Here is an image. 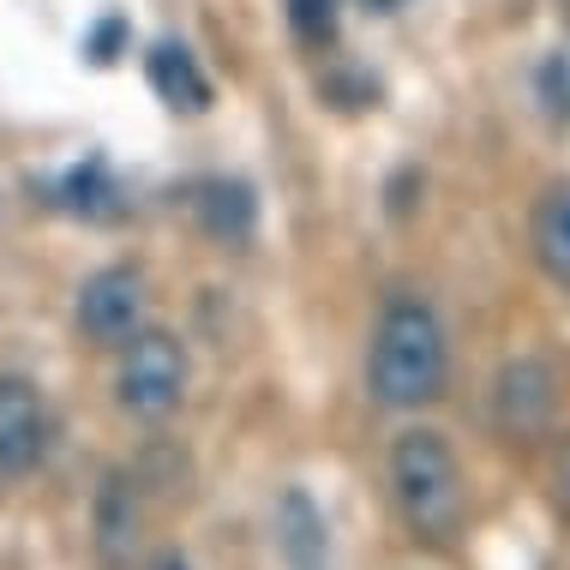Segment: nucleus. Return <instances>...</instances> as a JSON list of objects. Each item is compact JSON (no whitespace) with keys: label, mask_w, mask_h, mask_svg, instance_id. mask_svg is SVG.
Wrapping results in <instances>:
<instances>
[{"label":"nucleus","mask_w":570,"mask_h":570,"mask_svg":"<svg viewBox=\"0 0 570 570\" xmlns=\"http://www.w3.org/2000/svg\"><path fill=\"white\" fill-rule=\"evenodd\" d=\"M276 541L288 552V570H325V517H318V504L301 487L276 511Z\"/></svg>","instance_id":"nucleus-8"},{"label":"nucleus","mask_w":570,"mask_h":570,"mask_svg":"<svg viewBox=\"0 0 570 570\" xmlns=\"http://www.w3.org/2000/svg\"><path fill=\"white\" fill-rule=\"evenodd\" d=\"M85 49H90V60H115V49H120V19L97 24V37H90Z\"/></svg>","instance_id":"nucleus-14"},{"label":"nucleus","mask_w":570,"mask_h":570,"mask_svg":"<svg viewBox=\"0 0 570 570\" xmlns=\"http://www.w3.org/2000/svg\"><path fill=\"white\" fill-rule=\"evenodd\" d=\"M132 529H138V517L127 504V481H109V487H102V504H97V547H102V559H109V564L132 559Z\"/></svg>","instance_id":"nucleus-11"},{"label":"nucleus","mask_w":570,"mask_h":570,"mask_svg":"<svg viewBox=\"0 0 570 570\" xmlns=\"http://www.w3.org/2000/svg\"><path fill=\"white\" fill-rule=\"evenodd\" d=\"M187 391V354H180L175 336L163 331H138L127 343V366H120V403L145 421H157L180 403Z\"/></svg>","instance_id":"nucleus-3"},{"label":"nucleus","mask_w":570,"mask_h":570,"mask_svg":"<svg viewBox=\"0 0 570 570\" xmlns=\"http://www.w3.org/2000/svg\"><path fill=\"white\" fill-rule=\"evenodd\" d=\"M391 487L403 504L409 529L426 541H451L462 522V469L451 456V444L426 426H414L391 444Z\"/></svg>","instance_id":"nucleus-2"},{"label":"nucleus","mask_w":570,"mask_h":570,"mask_svg":"<svg viewBox=\"0 0 570 570\" xmlns=\"http://www.w3.org/2000/svg\"><path fill=\"white\" fill-rule=\"evenodd\" d=\"M366 384L384 409H421L444 396V331L421 301H396L373 331Z\"/></svg>","instance_id":"nucleus-1"},{"label":"nucleus","mask_w":570,"mask_h":570,"mask_svg":"<svg viewBox=\"0 0 570 570\" xmlns=\"http://www.w3.org/2000/svg\"><path fill=\"white\" fill-rule=\"evenodd\" d=\"M361 7H373V12H391V7H403V0H361Z\"/></svg>","instance_id":"nucleus-15"},{"label":"nucleus","mask_w":570,"mask_h":570,"mask_svg":"<svg viewBox=\"0 0 570 570\" xmlns=\"http://www.w3.org/2000/svg\"><path fill=\"white\" fill-rule=\"evenodd\" d=\"M157 570H187V559H163Z\"/></svg>","instance_id":"nucleus-16"},{"label":"nucleus","mask_w":570,"mask_h":570,"mask_svg":"<svg viewBox=\"0 0 570 570\" xmlns=\"http://www.w3.org/2000/svg\"><path fill=\"white\" fill-rule=\"evenodd\" d=\"M547 409H552V384H547L541 366H534V361L504 366V379H499V421L511 426V433H534V426L547 421Z\"/></svg>","instance_id":"nucleus-9"},{"label":"nucleus","mask_w":570,"mask_h":570,"mask_svg":"<svg viewBox=\"0 0 570 570\" xmlns=\"http://www.w3.org/2000/svg\"><path fill=\"white\" fill-rule=\"evenodd\" d=\"M193 205H198V223H205V235H210V240H223V246L253 240L258 198H253V187H246V180H205Z\"/></svg>","instance_id":"nucleus-7"},{"label":"nucleus","mask_w":570,"mask_h":570,"mask_svg":"<svg viewBox=\"0 0 570 570\" xmlns=\"http://www.w3.org/2000/svg\"><path fill=\"white\" fill-rule=\"evenodd\" d=\"M67 198L72 210H90V217H109V180H102V168H72L67 175Z\"/></svg>","instance_id":"nucleus-13"},{"label":"nucleus","mask_w":570,"mask_h":570,"mask_svg":"<svg viewBox=\"0 0 570 570\" xmlns=\"http://www.w3.org/2000/svg\"><path fill=\"white\" fill-rule=\"evenodd\" d=\"M145 72H150V90H157L168 109H180V115H205L210 109V79L198 72L193 49H180V42H157V49L145 55Z\"/></svg>","instance_id":"nucleus-6"},{"label":"nucleus","mask_w":570,"mask_h":570,"mask_svg":"<svg viewBox=\"0 0 570 570\" xmlns=\"http://www.w3.org/2000/svg\"><path fill=\"white\" fill-rule=\"evenodd\" d=\"M79 325H85L90 343L127 348L132 336L145 331V283H138V271L109 265V271L90 276L79 288Z\"/></svg>","instance_id":"nucleus-4"},{"label":"nucleus","mask_w":570,"mask_h":570,"mask_svg":"<svg viewBox=\"0 0 570 570\" xmlns=\"http://www.w3.org/2000/svg\"><path fill=\"white\" fill-rule=\"evenodd\" d=\"M534 258L552 283L570 288V187H552L534 205Z\"/></svg>","instance_id":"nucleus-10"},{"label":"nucleus","mask_w":570,"mask_h":570,"mask_svg":"<svg viewBox=\"0 0 570 570\" xmlns=\"http://www.w3.org/2000/svg\"><path fill=\"white\" fill-rule=\"evenodd\" d=\"M288 24L306 49H325L336 42V0H288Z\"/></svg>","instance_id":"nucleus-12"},{"label":"nucleus","mask_w":570,"mask_h":570,"mask_svg":"<svg viewBox=\"0 0 570 570\" xmlns=\"http://www.w3.org/2000/svg\"><path fill=\"white\" fill-rule=\"evenodd\" d=\"M49 444V414H42V391L19 373L0 379V481H19L42 462Z\"/></svg>","instance_id":"nucleus-5"}]
</instances>
